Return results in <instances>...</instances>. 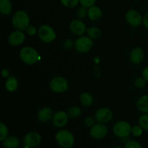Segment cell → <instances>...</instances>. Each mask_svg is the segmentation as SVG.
<instances>
[{"label":"cell","instance_id":"4fadbf2b","mask_svg":"<svg viewBox=\"0 0 148 148\" xmlns=\"http://www.w3.org/2000/svg\"><path fill=\"white\" fill-rule=\"evenodd\" d=\"M72 33L78 36H82L87 31L86 25L80 20H73L69 25Z\"/></svg>","mask_w":148,"mask_h":148},{"label":"cell","instance_id":"277c9868","mask_svg":"<svg viewBox=\"0 0 148 148\" xmlns=\"http://www.w3.org/2000/svg\"><path fill=\"white\" fill-rule=\"evenodd\" d=\"M38 35L40 40L44 43H50L53 41L56 37L55 30L53 27L48 25H43L39 27Z\"/></svg>","mask_w":148,"mask_h":148},{"label":"cell","instance_id":"7402d4cb","mask_svg":"<svg viewBox=\"0 0 148 148\" xmlns=\"http://www.w3.org/2000/svg\"><path fill=\"white\" fill-rule=\"evenodd\" d=\"M81 103L85 107H90L93 103V98L92 95L88 92H83L79 97Z\"/></svg>","mask_w":148,"mask_h":148},{"label":"cell","instance_id":"6da1fadb","mask_svg":"<svg viewBox=\"0 0 148 148\" xmlns=\"http://www.w3.org/2000/svg\"><path fill=\"white\" fill-rule=\"evenodd\" d=\"M20 58L23 63L27 65L34 64L40 59L38 52L35 49L29 46H25L20 50Z\"/></svg>","mask_w":148,"mask_h":148},{"label":"cell","instance_id":"5b68a950","mask_svg":"<svg viewBox=\"0 0 148 148\" xmlns=\"http://www.w3.org/2000/svg\"><path fill=\"white\" fill-rule=\"evenodd\" d=\"M92 46L93 41L89 36H79L75 42V49L79 53H87L90 51Z\"/></svg>","mask_w":148,"mask_h":148},{"label":"cell","instance_id":"8fae6325","mask_svg":"<svg viewBox=\"0 0 148 148\" xmlns=\"http://www.w3.org/2000/svg\"><path fill=\"white\" fill-rule=\"evenodd\" d=\"M126 20L130 25L133 26V27H137L143 23V18L138 12L134 10H131L127 12V13L126 14Z\"/></svg>","mask_w":148,"mask_h":148},{"label":"cell","instance_id":"f35d334b","mask_svg":"<svg viewBox=\"0 0 148 148\" xmlns=\"http://www.w3.org/2000/svg\"><path fill=\"white\" fill-rule=\"evenodd\" d=\"M22 148H29V147H27V146L25 145V147H22Z\"/></svg>","mask_w":148,"mask_h":148},{"label":"cell","instance_id":"ab89813d","mask_svg":"<svg viewBox=\"0 0 148 148\" xmlns=\"http://www.w3.org/2000/svg\"><path fill=\"white\" fill-rule=\"evenodd\" d=\"M114 148H121V147H114Z\"/></svg>","mask_w":148,"mask_h":148},{"label":"cell","instance_id":"d6986e66","mask_svg":"<svg viewBox=\"0 0 148 148\" xmlns=\"http://www.w3.org/2000/svg\"><path fill=\"white\" fill-rule=\"evenodd\" d=\"M2 145L6 148H17L20 145V141L17 137L10 136L3 140Z\"/></svg>","mask_w":148,"mask_h":148},{"label":"cell","instance_id":"30bf717a","mask_svg":"<svg viewBox=\"0 0 148 148\" xmlns=\"http://www.w3.org/2000/svg\"><path fill=\"white\" fill-rule=\"evenodd\" d=\"M113 117L112 111L108 108H101L96 111L95 119L98 123L106 124L111 120Z\"/></svg>","mask_w":148,"mask_h":148},{"label":"cell","instance_id":"44dd1931","mask_svg":"<svg viewBox=\"0 0 148 148\" xmlns=\"http://www.w3.org/2000/svg\"><path fill=\"white\" fill-rule=\"evenodd\" d=\"M18 81L14 77H9L5 82V88L10 92H14L17 89Z\"/></svg>","mask_w":148,"mask_h":148},{"label":"cell","instance_id":"4316f807","mask_svg":"<svg viewBox=\"0 0 148 148\" xmlns=\"http://www.w3.org/2000/svg\"><path fill=\"white\" fill-rule=\"evenodd\" d=\"M61 3L63 4L64 7L72 8L77 5L79 3V0H60Z\"/></svg>","mask_w":148,"mask_h":148},{"label":"cell","instance_id":"e0dca14e","mask_svg":"<svg viewBox=\"0 0 148 148\" xmlns=\"http://www.w3.org/2000/svg\"><path fill=\"white\" fill-rule=\"evenodd\" d=\"M88 16L92 21H97L102 17V11L99 7L94 5L88 8Z\"/></svg>","mask_w":148,"mask_h":148},{"label":"cell","instance_id":"9c48e42d","mask_svg":"<svg viewBox=\"0 0 148 148\" xmlns=\"http://www.w3.org/2000/svg\"><path fill=\"white\" fill-rule=\"evenodd\" d=\"M40 141H41V137L38 133L36 132L27 133L23 139L24 145L29 148L36 147L40 144Z\"/></svg>","mask_w":148,"mask_h":148},{"label":"cell","instance_id":"9a60e30c","mask_svg":"<svg viewBox=\"0 0 148 148\" xmlns=\"http://www.w3.org/2000/svg\"><path fill=\"white\" fill-rule=\"evenodd\" d=\"M53 112L52 109L49 107H45L41 108L38 113V119L41 122H48L52 119L53 116Z\"/></svg>","mask_w":148,"mask_h":148},{"label":"cell","instance_id":"4dcf8cb0","mask_svg":"<svg viewBox=\"0 0 148 148\" xmlns=\"http://www.w3.org/2000/svg\"><path fill=\"white\" fill-rule=\"evenodd\" d=\"M95 1L96 0H79V3L81 4V5L87 7V8H90V7L94 6Z\"/></svg>","mask_w":148,"mask_h":148},{"label":"cell","instance_id":"ba28073f","mask_svg":"<svg viewBox=\"0 0 148 148\" xmlns=\"http://www.w3.org/2000/svg\"><path fill=\"white\" fill-rule=\"evenodd\" d=\"M107 134H108V127L104 124L101 123L94 124L92 127H91L90 130V134L91 137L97 140L104 138Z\"/></svg>","mask_w":148,"mask_h":148},{"label":"cell","instance_id":"1f68e13d","mask_svg":"<svg viewBox=\"0 0 148 148\" xmlns=\"http://www.w3.org/2000/svg\"><path fill=\"white\" fill-rule=\"evenodd\" d=\"M124 148H142V146L136 141H128L126 143Z\"/></svg>","mask_w":148,"mask_h":148},{"label":"cell","instance_id":"8d00e7d4","mask_svg":"<svg viewBox=\"0 0 148 148\" xmlns=\"http://www.w3.org/2000/svg\"><path fill=\"white\" fill-rule=\"evenodd\" d=\"M143 24H144L145 27L148 29V12L145 14L144 17H143Z\"/></svg>","mask_w":148,"mask_h":148},{"label":"cell","instance_id":"f1b7e54d","mask_svg":"<svg viewBox=\"0 0 148 148\" xmlns=\"http://www.w3.org/2000/svg\"><path fill=\"white\" fill-rule=\"evenodd\" d=\"M145 82L146 80L143 77H137L134 81V85L137 88H143L145 86Z\"/></svg>","mask_w":148,"mask_h":148},{"label":"cell","instance_id":"7c38bea8","mask_svg":"<svg viewBox=\"0 0 148 148\" xmlns=\"http://www.w3.org/2000/svg\"><path fill=\"white\" fill-rule=\"evenodd\" d=\"M68 119H69V116L67 115V113L59 111L53 114V118H52V122L55 127L61 128L66 125L68 121Z\"/></svg>","mask_w":148,"mask_h":148},{"label":"cell","instance_id":"d590c367","mask_svg":"<svg viewBox=\"0 0 148 148\" xmlns=\"http://www.w3.org/2000/svg\"><path fill=\"white\" fill-rule=\"evenodd\" d=\"M143 77L148 82V66H146L144 70L143 71Z\"/></svg>","mask_w":148,"mask_h":148},{"label":"cell","instance_id":"ffe728a7","mask_svg":"<svg viewBox=\"0 0 148 148\" xmlns=\"http://www.w3.org/2000/svg\"><path fill=\"white\" fill-rule=\"evenodd\" d=\"M12 10V5L10 0H0V12L4 15H8Z\"/></svg>","mask_w":148,"mask_h":148},{"label":"cell","instance_id":"3957f363","mask_svg":"<svg viewBox=\"0 0 148 148\" xmlns=\"http://www.w3.org/2000/svg\"><path fill=\"white\" fill-rule=\"evenodd\" d=\"M55 138L58 144L64 148L72 147L75 143L73 134L68 130H60L56 133Z\"/></svg>","mask_w":148,"mask_h":148},{"label":"cell","instance_id":"603a6c76","mask_svg":"<svg viewBox=\"0 0 148 148\" xmlns=\"http://www.w3.org/2000/svg\"><path fill=\"white\" fill-rule=\"evenodd\" d=\"M86 32L88 36L92 39H98L101 36V30L97 27H88V28H87Z\"/></svg>","mask_w":148,"mask_h":148},{"label":"cell","instance_id":"f546056e","mask_svg":"<svg viewBox=\"0 0 148 148\" xmlns=\"http://www.w3.org/2000/svg\"><path fill=\"white\" fill-rule=\"evenodd\" d=\"M143 133V128L140 126H134L132 127V134L135 137H139Z\"/></svg>","mask_w":148,"mask_h":148},{"label":"cell","instance_id":"52a82bcc","mask_svg":"<svg viewBox=\"0 0 148 148\" xmlns=\"http://www.w3.org/2000/svg\"><path fill=\"white\" fill-rule=\"evenodd\" d=\"M49 86L53 92L61 93L68 89V82L62 77H55L51 80Z\"/></svg>","mask_w":148,"mask_h":148},{"label":"cell","instance_id":"5bb4252c","mask_svg":"<svg viewBox=\"0 0 148 148\" xmlns=\"http://www.w3.org/2000/svg\"><path fill=\"white\" fill-rule=\"evenodd\" d=\"M25 39V35L22 30H17L12 32L8 38V42L11 46H17L21 45Z\"/></svg>","mask_w":148,"mask_h":148},{"label":"cell","instance_id":"e575fe53","mask_svg":"<svg viewBox=\"0 0 148 148\" xmlns=\"http://www.w3.org/2000/svg\"><path fill=\"white\" fill-rule=\"evenodd\" d=\"M95 119L92 117H87L85 119V124L87 127H92L95 124Z\"/></svg>","mask_w":148,"mask_h":148},{"label":"cell","instance_id":"8992f818","mask_svg":"<svg viewBox=\"0 0 148 148\" xmlns=\"http://www.w3.org/2000/svg\"><path fill=\"white\" fill-rule=\"evenodd\" d=\"M113 132L117 137L126 138L130 135V133H132V127L127 121H119L114 124Z\"/></svg>","mask_w":148,"mask_h":148},{"label":"cell","instance_id":"ac0fdd59","mask_svg":"<svg viewBox=\"0 0 148 148\" xmlns=\"http://www.w3.org/2000/svg\"><path fill=\"white\" fill-rule=\"evenodd\" d=\"M137 108L143 113H148V94L143 95L137 102Z\"/></svg>","mask_w":148,"mask_h":148},{"label":"cell","instance_id":"836d02e7","mask_svg":"<svg viewBox=\"0 0 148 148\" xmlns=\"http://www.w3.org/2000/svg\"><path fill=\"white\" fill-rule=\"evenodd\" d=\"M64 46L65 49H70L73 46H75V42L71 39H66L64 42Z\"/></svg>","mask_w":148,"mask_h":148},{"label":"cell","instance_id":"cb8c5ba5","mask_svg":"<svg viewBox=\"0 0 148 148\" xmlns=\"http://www.w3.org/2000/svg\"><path fill=\"white\" fill-rule=\"evenodd\" d=\"M67 115L69 118L76 119L80 116L81 109L78 106H72L69 108L67 111Z\"/></svg>","mask_w":148,"mask_h":148},{"label":"cell","instance_id":"2e32d148","mask_svg":"<svg viewBox=\"0 0 148 148\" xmlns=\"http://www.w3.org/2000/svg\"><path fill=\"white\" fill-rule=\"evenodd\" d=\"M145 57L144 51L142 48L136 47L132 50L130 53V59L134 64H140L143 61Z\"/></svg>","mask_w":148,"mask_h":148},{"label":"cell","instance_id":"d6a6232c","mask_svg":"<svg viewBox=\"0 0 148 148\" xmlns=\"http://www.w3.org/2000/svg\"><path fill=\"white\" fill-rule=\"evenodd\" d=\"M26 31V33H27L28 36H34V35L36 34V32H37V30H36V28L35 26L33 25H28L27 26V27L26 28L25 30Z\"/></svg>","mask_w":148,"mask_h":148},{"label":"cell","instance_id":"d4e9b609","mask_svg":"<svg viewBox=\"0 0 148 148\" xmlns=\"http://www.w3.org/2000/svg\"><path fill=\"white\" fill-rule=\"evenodd\" d=\"M139 125L145 130L148 131V114H143L139 118Z\"/></svg>","mask_w":148,"mask_h":148},{"label":"cell","instance_id":"7a4b0ae2","mask_svg":"<svg viewBox=\"0 0 148 148\" xmlns=\"http://www.w3.org/2000/svg\"><path fill=\"white\" fill-rule=\"evenodd\" d=\"M30 18L26 12L23 10L17 11L12 16V23L14 27L19 30H25L27 26L29 25Z\"/></svg>","mask_w":148,"mask_h":148},{"label":"cell","instance_id":"484cf974","mask_svg":"<svg viewBox=\"0 0 148 148\" xmlns=\"http://www.w3.org/2000/svg\"><path fill=\"white\" fill-rule=\"evenodd\" d=\"M8 135V129L3 122L0 123V140L3 141Z\"/></svg>","mask_w":148,"mask_h":148},{"label":"cell","instance_id":"74e56055","mask_svg":"<svg viewBox=\"0 0 148 148\" xmlns=\"http://www.w3.org/2000/svg\"><path fill=\"white\" fill-rule=\"evenodd\" d=\"M1 75L4 78H8L10 77V72H9L8 69H3L2 72H1Z\"/></svg>","mask_w":148,"mask_h":148},{"label":"cell","instance_id":"83f0119b","mask_svg":"<svg viewBox=\"0 0 148 148\" xmlns=\"http://www.w3.org/2000/svg\"><path fill=\"white\" fill-rule=\"evenodd\" d=\"M88 10L87 7H83L82 6L81 7H79L78 9L77 12V17H79V19H84L86 17V16L88 15Z\"/></svg>","mask_w":148,"mask_h":148}]
</instances>
